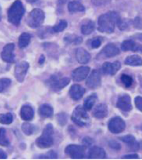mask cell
<instances>
[{
	"label": "cell",
	"mask_w": 142,
	"mask_h": 160,
	"mask_svg": "<svg viewBox=\"0 0 142 160\" xmlns=\"http://www.w3.org/2000/svg\"><path fill=\"white\" fill-rule=\"evenodd\" d=\"M141 147V148H142V141L141 142V143H140V147Z\"/></svg>",
	"instance_id": "51"
},
{
	"label": "cell",
	"mask_w": 142,
	"mask_h": 160,
	"mask_svg": "<svg viewBox=\"0 0 142 160\" xmlns=\"http://www.w3.org/2000/svg\"><path fill=\"white\" fill-rule=\"evenodd\" d=\"M135 104L136 107L142 112V97L137 96L135 98Z\"/></svg>",
	"instance_id": "40"
},
{
	"label": "cell",
	"mask_w": 142,
	"mask_h": 160,
	"mask_svg": "<svg viewBox=\"0 0 142 160\" xmlns=\"http://www.w3.org/2000/svg\"><path fill=\"white\" fill-rule=\"evenodd\" d=\"M134 24L136 28H142V19L140 18H137L134 22Z\"/></svg>",
	"instance_id": "42"
},
{
	"label": "cell",
	"mask_w": 142,
	"mask_h": 160,
	"mask_svg": "<svg viewBox=\"0 0 142 160\" xmlns=\"http://www.w3.org/2000/svg\"><path fill=\"white\" fill-rule=\"evenodd\" d=\"M54 128L51 123L46 125L42 135L37 139L36 145L40 148H48L54 144Z\"/></svg>",
	"instance_id": "3"
},
{
	"label": "cell",
	"mask_w": 142,
	"mask_h": 160,
	"mask_svg": "<svg viewBox=\"0 0 142 160\" xmlns=\"http://www.w3.org/2000/svg\"><path fill=\"white\" fill-rule=\"evenodd\" d=\"M57 120L59 121V123L61 125H64L67 123V115L65 113H60L57 116Z\"/></svg>",
	"instance_id": "37"
},
{
	"label": "cell",
	"mask_w": 142,
	"mask_h": 160,
	"mask_svg": "<svg viewBox=\"0 0 142 160\" xmlns=\"http://www.w3.org/2000/svg\"><path fill=\"white\" fill-rule=\"evenodd\" d=\"M97 99V97L96 93H93L88 96L84 102V108L86 110H90L93 107L95 104L96 100Z\"/></svg>",
	"instance_id": "28"
},
{
	"label": "cell",
	"mask_w": 142,
	"mask_h": 160,
	"mask_svg": "<svg viewBox=\"0 0 142 160\" xmlns=\"http://www.w3.org/2000/svg\"><path fill=\"white\" fill-rule=\"evenodd\" d=\"M39 113L43 118H49L53 115L54 109L48 104H42L39 108Z\"/></svg>",
	"instance_id": "23"
},
{
	"label": "cell",
	"mask_w": 142,
	"mask_h": 160,
	"mask_svg": "<svg viewBox=\"0 0 142 160\" xmlns=\"http://www.w3.org/2000/svg\"><path fill=\"white\" fill-rule=\"evenodd\" d=\"M92 143V140L91 138H89V137H86L85 138L83 139V145L84 147H88V146H90Z\"/></svg>",
	"instance_id": "43"
},
{
	"label": "cell",
	"mask_w": 142,
	"mask_h": 160,
	"mask_svg": "<svg viewBox=\"0 0 142 160\" xmlns=\"http://www.w3.org/2000/svg\"><path fill=\"white\" fill-rule=\"evenodd\" d=\"M119 18L118 13L115 11H111L101 15L98 19V30L104 33L113 32L116 24Z\"/></svg>",
	"instance_id": "1"
},
{
	"label": "cell",
	"mask_w": 142,
	"mask_h": 160,
	"mask_svg": "<svg viewBox=\"0 0 142 160\" xmlns=\"http://www.w3.org/2000/svg\"><path fill=\"white\" fill-rule=\"evenodd\" d=\"M93 116L97 119H102L108 115V107L104 103L97 105L92 112Z\"/></svg>",
	"instance_id": "16"
},
{
	"label": "cell",
	"mask_w": 142,
	"mask_h": 160,
	"mask_svg": "<svg viewBox=\"0 0 142 160\" xmlns=\"http://www.w3.org/2000/svg\"><path fill=\"white\" fill-rule=\"evenodd\" d=\"M117 107L124 112H130L132 109V104L130 97L127 94H124L119 97L117 102Z\"/></svg>",
	"instance_id": "11"
},
{
	"label": "cell",
	"mask_w": 142,
	"mask_h": 160,
	"mask_svg": "<svg viewBox=\"0 0 142 160\" xmlns=\"http://www.w3.org/2000/svg\"><path fill=\"white\" fill-rule=\"evenodd\" d=\"M125 64L131 66H142V58L138 55L130 56L125 59Z\"/></svg>",
	"instance_id": "24"
},
{
	"label": "cell",
	"mask_w": 142,
	"mask_h": 160,
	"mask_svg": "<svg viewBox=\"0 0 142 160\" xmlns=\"http://www.w3.org/2000/svg\"><path fill=\"white\" fill-rule=\"evenodd\" d=\"M39 158H57V155L55 152L50 151L47 153V156L39 157Z\"/></svg>",
	"instance_id": "41"
},
{
	"label": "cell",
	"mask_w": 142,
	"mask_h": 160,
	"mask_svg": "<svg viewBox=\"0 0 142 160\" xmlns=\"http://www.w3.org/2000/svg\"><path fill=\"white\" fill-rule=\"evenodd\" d=\"M67 22L65 20H61L57 25L52 28V31L54 32H60L67 28Z\"/></svg>",
	"instance_id": "33"
},
{
	"label": "cell",
	"mask_w": 142,
	"mask_h": 160,
	"mask_svg": "<svg viewBox=\"0 0 142 160\" xmlns=\"http://www.w3.org/2000/svg\"><path fill=\"white\" fill-rule=\"evenodd\" d=\"M135 38L137 39H139L140 41H142V34H137Z\"/></svg>",
	"instance_id": "48"
},
{
	"label": "cell",
	"mask_w": 142,
	"mask_h": 160,
	"mask_svg": "<svg viewBox=\"0 0 142 160\" xmlns=\"http://www.w3.org/2000/svg\"><path fill=\"white\" fill-rule=\"evenodd\" d=\"M45 19L44 12L39 8L34 9L27 17V24L31 28H37L44 22Z\"/></svg>",
	"instance_id": "5"
},
{
	"label": "cell",
	"mask_w": 142,
	"mask_h": 160,
	"mask_svg": "<svg viewBox=\"0 0 142 160\" xmlns=\"http://www.w3.org/2000/svg\"></svg>",
	"instance_id": "52"
},
{
	"label": "cell",
	"mask_w": 142,
	"mask_h": 160,
	"mask_svg": "<svg viewBox=\"0 0 142 160\" xmlns=\"http://www.w3.org/2000/svg\"><path fill=\"white\" fill-rule=\"evenodd\" d=\"M11 80L8 78L0 79V93L6 90L11 85Z\"/></svg>",
	"instance_id": "35"
},
{
	"label": "cell",
	"mask_w": 142,
	"mask_h": 160,
	"mask_svg": "<svg viewBox=\"0 0 142 160\" xmlns=\"http://www.w3.org/2000/svg\"><path fill=\"white\" fill-rule=\"evenodd\" d=\"M101 83V78L100 72L97 70H94L91 73L86 80V84L89 88L94 89L100 86Z\"/></svg>",
	"instance_id": "12"
},
{
	"label": "cell",
	"mask_w": 142,
	"mask_h": 160,
	"mask_svg": "<svg viewBox=\"0 0 142 160\" xmlns=\"http://www.w3.org/2000/svg\"><path fill=\"white\" fill-rule=\"evenodd\" d=\"M72 121L79 127H86L89 124L90 118L86 112V110L81 105L75 108L72 115Z\"/></svg>",
	"instance_id": "4"
},
{
	"label": "cell",
	"mask_w": 142,
	"mask_h": 160,
	"mask_svg": "<svg viewBox=\"0 0 142 160\" xmlns=\"http://www.w3.org/2000/svg\"><path fill=\"white\" fill-rule=\"evenodd\" d=\"M121 64L119 61H115L113 63L109 62H104L102 66V71L104 74L114 76L121 69Z\"/></svg>",
	"instance_id": "13"
},
{
	"label": "cell",
	"mask_w": 142,
	"mask_h": 160,
	"mask_svg": "<svg viewBox=\"0 0 142 160\" xmlns=\"http://www.w3.org/2000/svg\"><path fill=\"white\" fill-rule=\"evenodd\" d=\"M139 156L137 154H132V155H127L122 157V158L125 159H137L139 158Z\"/></svg>",
	"instance_id": "44"
},
{
	"label": "cell",
	"mask_w": 142,
	"mask_h": 160,
	"mask_svg": "<svg viewBox=\"0 0 142 160\" xmlns=\"http://www.w3.org/2000/svg\"><path fill=\"white\" fill-rule=\"evenodd\" d=\"M1 18H2V9L0 6V21L1 20Z\"/></svg>",
	"instance_id": "50"
},
{
	"label": "cell",
	"mask_w": 142,
	"mask_h": 160,
	"mask_svg": "<svg viewBox=\"0 0 142 160\" xmlns=\"http://www.w3.org/2000/svg\"><path fill=\"white\" fill-rule=\"evenodd\" d=\"M90 68L88 66H81L74 69L71 74L73 79L76 82L84 80L89 74Z\"/></svg>",
	"instance_id": "14"
},
{
	"label": "cell",
	"mask_w": 142,
	"mask_h": 160,
	"mask_svg": "<svg viewBox=\"0 0 142 160\" xmlns=\"http://www.w3.org/2000/svg\"><path fill=\"white\" fill-rule=\"evenodd\" d=\"M31 36L27 32H24L21 34L19 38L18 41V45L20 49H24L26 48L31 41Z\"/></svg>",
	"instance_id": "26"
},
{
	"label": "cell",
	"mask_w": 142,
	"mask_h": 160,
	"mask_svg": "<svg viewBox=\"0 0 142 160\" xmlns=\"http://www.w3.org/2000/svg\"><path fill=\"white\" fill-rule=\"evenodd\" d=\"M102 52L106 57L112 58L118 55L120 53V51L114 44H109L104 48Z\"/></svg>",
	"instance_id": "22"
},
{
	"label": "cell",
	"mask_w": 142,
	"mask_h": 160,
	"mask_svg": "<svg viewBox=\"0 0 142 160\" xmlns=\"http://www.w3.org/2000/svg\"><path fill=\"white\" fill-rule=\"evenodd\" d=\"M121 49L124 52L131 51L142 53V45L135 42L133 40H126L122 43Z\"/></svg>",
	"instance_id": "15"
},
{
	"label": "cell",
	"mask_w": 142,
	"mask_h": 160,
	"mask_svg": "<svg viewBox=\"0 0 142 160\" xmlns=\"http://www.w3.org/2000/svg\"><path fill=\"white\" fill-rule=\"evenodd\" d=\"M44 62H45V57H44L43 55H42V56L40 57V58H39V63L40 64H43Z\"/></svg>",
	"instance_id": "46"
},
{
	"label": "cell",
	"mask_w": 142,
	"mask_h": 160,
	"mask_svg": "<svg viewBox=\"0 0 142 160\" xmlns=\"http://www.w3.org/2000/svg\"><path fill=\"white\" fill-rule=\"evenodd\" d=\"M101 42H102V41L100 38H95V39H92L91 42V48L92 49H97L101 45Z\"/></svg>",
	"instance_id": "36"
},
{
	"label": "cell",
	"mask_w": 142,
	"mask_h": 160,
	"mask_svg": "<svg viewBox=\"0 0 142 160\" xmlns=\"http://www.w3.org/2000/svg\"><path fill=\"white\" fill-rule=\"evenodd\" d=\"M14 48L15 46L13 43L7 44L3 48L1 54V57L3 61L7 63H12L14 62Z\"/></svg>",
	"instance_id": "10"
},
{
	"label": "cell",
	"mask_w": 142,
	"mask_h": 160,
	"mask_svg": "<svg viewBox=\"0 0 142 160\" xmlns=\"http://www.w3.org/2000/svg\"><path fill=\"white\" fill-rule=\"evenodd\" d=\"M7 158V156L5 152H4L2 150H0V159H6Z\"/></svg>",
	"instance_id": "45"
},
{
	"label": "cell",
	"mask_w": 142,
	"mask_h": 160,
	"mask_svg": "<svg viewBox=\"0 0 142 160\" xmlns=\"http://www.w3.org/2000/svg\"><path fill=\"white\" fill-rule=\"evenodd\" d=\"M76 58L77 61L81 64H86L91 59L90 54L82 48H79L76 51Z\"/></svg>",
	"instance_id": "17"
},
{
	"label": "cell",
	"mask_w": 142,
	"mask_h": 160,
	"mask_svg": "<svg viewBox=\"0 0 142 160\" xmlns=\"http://www.w3.org/2000/svg\"><path fill=\"white\" fill-rule=\"evenodd\" d=\"M126 127L125 122L124 120L119 117H116L111 119L108 123V128L109 131L115 134L120 133L125 130Z\"/></svg>",
	"instance_id": "7"
},
{
	"label": "cell",
	"mask_w": 142,
	"mask_h": 160,
	"mask_svg": "<svg viewBox=\"0 0 142 160\" xmlns=\"http://www.w3.org/2000/svg\"><path fill=\"white\" fill-rule=\"evenodd\" d=\"M70 82V79L68 78L59 79L58 77L54 76L49 80L50 87L54 91H59L65 87Z\"/></svg>",
	"instance_id": "8"
},
{
	"label": "cell",
	"mask_w": 142,
	"mask_h": 160,
	"mask_svg": "<svg viewBox=\"0 0 142 160\" xmlns=\"http://www.w3.org/2000/svg\"><path fill=\"white\" fill-rule=\"evenodd\" d=\"M27 2H28L29 3H34L37 0H26Z\"/></svg>",
	"instance_id": "49"
},
{
	"label": "cell",
	"mask_w": 142,
	"mask_h": 160,
	"mask_svg": "<svg viewBox=\"0 0 142 160\" xmlns=\"http://www.w3.org/2000/svg\"><path fill=\"white\" fill-rule=\"evenodd\" d=\"M22 130L23 133L26 135H31L35 132V126L29 123H24L22 125Z\"/></svg>",
	"instance_id": "31"
},
{
	"label": "cell",
	"mask_w": 142,
	"mask_h": 160,
	"mask_svg": "<svg viewBox=\"0 0 142 160\" xmlns=\"http://www.w3.org/2000/svg\"><path fill=\"white\" fill-rule=\"evenodd\" d=\"M69 0H59V4H60V5H62V4H65Z\"/></svg>",
	"instance_id": "47"
},
{
	"label": "cell",
	"mask_w": 142,
	"mask_h": 160,
	"mask_svg": "<svg viewBox=\"0 0 142 160\" xmlns=\"http://www.w3.org/2000/svg\"><path fill=\"white\" fill-rule=\"evenodd\" d=\"M111 0H91V2L93 4L97 6L106 5L111 2Z\"/></svg>",
	"instance_id": "39"
},
{
	"label": "cell",
	"mask_w": 142,
	"mask_h": 160,
	"mask_svg": "<svg viewBox=\"0 0 142 160\" xmlns=\"http://www.w3.org/2000/svg\"><path fill=\"white\" fill-rule=\"evenodd\" d=\"M109 145L112 149H114L115 150H119L121 148V145L117 142L114 140L110 141L109 143Z\"/></svg>",
	"instance_id": "38"
},
{
	"label": "cell",
	"mask_w": 142,
	"mask_h": 160,
	"mask_svg": "<svg viewBox=\"0 0 142 160\" xmlns=\"http://www.w3.org/2000/svg\"><path fill=\"white\" fill-rule=\"evenodd\" d=\"M88 158L89 159H104L106 158V154L102 148L93 147L89 150Z\"/></svg>",
	"instance_id": "19"
},
{
	"label": "cell",
	"mask_w": 142,
	"mask_h": 160,
	"mask_svg": "<svg viewBox=\"0 0 142 160\" xmlns=\"http://www.w3.org/2000/svg\"><path fill=\"white\" fill-rule=\"evenodd\" d=\"M13 121V116L11 113L0 114V123L3 125H9Z\"/></svg>",
	"instance_id": "32"
},
{
	"label": "cell",
	"mask_w": 142,
	"mask_h": 160,
	"mask_svg": "<svg viewBox=\"0 0 142 160\" xmlns=\"http://www.w3.org/2000/svg\"><path fill=\"white\" fill-rule=\"evenodd\" d=\"M29 68V64L26 61H22L18 63L14 69V76L19 82H22Z\"/></svg>",
	"instance_id": "9"
},
{
	"label": "cell",
	"mask_w": 142,
	"mask_h": 160,
	"mask_svg": "<svg viewBox=\"0 0 142 160\" xmlns=\"http://www.w3.org/2000/svg\"><path fill=\"white\" fill-rule=\"evenodd\" d=\"M95 28V25L93 21H88L84 23L81 28V33L84 35H89L91 34Z\"/></svg>",
	"instance_id": "27"
},
{
	"label": "cell",
	"mask_w": 142,
	"mask_h": 160,
	"mask_svg": "<svg viewBox=\"0 0 142 160\" xmlns=\"http://www.w3.org/2000/svg\"><path fill=\"white\" fill-rule=\"evenodd\" d=\"M117 24L121 31H126L133 24V21L131 19L119 18L117 21Z\"/></svg>",
	"instance_id": "29"
},
{
	"label": "cell",
	"mask_w": 142,
	"mask_h": 160,
	"mask_svg": "<svg viewBox=\"0 0 142 160\" xmlns=\"http://www.w3.org/2000/svg\"><path fill=\"white\" fill-rule=\"evenodd\" d=\"M34 110L30 105H23L20 111V116L21 118L24 121H31L34 118Z\"/></svg>",
	"instance_id": "20"
},
{
	"label": "cell",
	"mask_w": 142,
	"mask_h": 160,
	"mask_svg": "<svg viewBox=\"0 0 142 160\" xmlns=\"http://www.w3.org/2000/svg\"><path fill=\"white\" fill-rule=\"evenodd\" d=\"M25 12V9L21 1L16 0L7 11L8 21L14 26H19Z\"/></svg>",
	"instance_id": "2"
},
{
	"label": "cell",
	"mask_w": 142,
	"mask_h": 160,
	"mask_svg": "<svg viewBox=\"0 0 142 160\" xmlns=\"http://www.w3.org/2000/svg\"><path fill=\"white\" fill-rule=\"evenodd\" d=\"M85 89L82 86L74 84L73 85L70 87L69 93L72 99L74 100H79L84 94Z\"/></svg>",
	"instance_id": "18"
},
{
	"label": "cell",
	"mask_w": 142,
	"mask_h": 160,
	"mask_svg": "<svg viewBox=\"0 0 142 160\" xmlns=\"http://www.w3.org/2000/svg\"><path fill=\"white\" fill-rule=\"evenodd\" d=\"M120 139L128 145L132 151H138L140 148V144L136 141L135 138L131 135H128L120 138Z\"/></svg>",
	"instance_id": "21"
},
{
	"label": "cell",
	"mask_w": 142,
	"mask_h": 160,
	"mask_svg": "<svg viewBox=\"0 0 142 160\" xmlns=\"http://www.w3.org/2000/svg\"><path fill=\"white\" fill-rule=\"evenodd\" d=\"M65 152L72 159H83L85 155V147L84 145H70L66 147Z\"/></svg>",
	"instance_id": "6"
},
{
	"label": "cell",
	"mask_w": 142,
	"mask_h": 160,
	"mask_svg": "<svg viewBox=\"0 0 142 160\" xmlns=\"http://www.w3.org/2000/svg\"><path fill=\"white\" fill-rule=\"evenodd\" d=\"M121 82L123 83V85L127 88L131 87L133 84V81H134L133 78L130 76L125 74H122L121 76Z\"/></svg>",
	"instance_id": "34"
},
{
	"label": "cell",
	"mask_w": 142,
	"mask_h": 160,
	"mask_svg": "<svg viewBox=\"0 0 142 160\" xmlns=\"http://www.w3.org/2000/svg\"><path fill=\"white\" fill-rule=\"evenodd\" d=\"M10 144L9 140L6 135V131L4 128H0V145L8 147Z\"/></svg>",
	"instance_id": "30"
},
{
	"label": "cell",
	"mask_w": 142,
	"mask_h": 160,
	"mask_svg": "<svg viewBox=\"0 0 142 160\" xmlns=\"http://www.w3.org/2000/svg\"><path fill=\"white\" fill-rule=\"evenodd\" d=\"M68 9L71 13H75L78 12H83L85 10L84 6L79 2L76 1H70L68 5Z\"/></svg>",
	"instance_id": "25"
}]
</instances>
